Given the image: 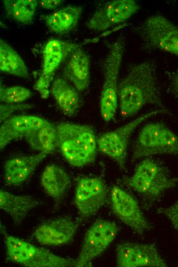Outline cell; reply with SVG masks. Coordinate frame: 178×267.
<instances>
[{
    "instance_id": "4316f807",
    "label": "cell",
    "mask_w": 178,
    "mask_h": 267,
    "mask_svg": "<svg viewBox=\"0 0 178 267\" xmlns=\"http://www.w3.org/2000/svg\"><path fill=\"white\" fill-rule=\"evenodd\" d=\"M33 107V105L30 104H6L2 103L1 105V123L11 117L13 112L27 110Z\"/></svg>"
},
{
    "instance_id": "7c38bea8",
    "label": "cell",
    "mask_w": 178,
    "mask_h": 267,
    "mask_svg": "<svg viewBox=\"0 0 178 267\" xmlns=\"http://www.w3.org/2000/svg\"><path fill=\"white\" fill-rule=\"evenodd\" d=\"M78 46L57 39L50 40L46 44L42 51L41 71L34 85L42 99L49 97L53 77L59 65Z\"/></svg>"
},
{
    "instance_id": "f1b7e54d",
    "label": "cell",
    "mask_w": 178,
    "mask_h": 267,
    "mask_svg": "<svg viewBox=\"0 0 178 267\" xmlns=\"http://www.w3.org/2000/svg\"><path fill=\"white\" fill-rule=\"evenodd\" d=\"M63 2L61 0H41L39 1L40 6L46 9H55Z\"/></svg>"
},
{
    "instance_id": "52a82bcc",
    "label": "cell",
    "mask_w": 178,
    "mask_h": 267,
    "mask_svg": "<svg viewBox=\"0 0 178 267\" xmlns=\"http://www.w3.org/2000/svg\"><path fill=\"white\" fill-rule=\"evenodd\" d=\"M137 32L147 48L178 56V27L165 16H150L138 27Z\"/></svg>"
},
{
    "instance_id": "d6986e66",
    "label": "cell",
    "mask_w": 178,
    "mask_h": 267,
    "mask_svg": "<svg viewBox=\"0 0 178 267\" xmlns=\"http://www.w3.org/2000/svg\"><path fill=\"white\" fill-rule=\"evenodd\" d=\"M41 202L28 195H17L0 190V208L9 215L15 225H20L28 213Z\"/></svg>"
},
{
    "instance_id": "9c48e42d",
    "label": "cell",
    "mask_w": 178,
    "mask_h": 267,
    "mask_svg": "<svg viewBox=\"0 0 178 267\" xmlns=\"http://www.w3.org/2000/svg\"><path fill=\"white\" fill-rule=\"evenodd\" d=\"M119 228L111 221L103 219L96 220L86 231L74 266H91L92 261L102 254L114 241Z\"/></svg>"
},
{
    "instance_id": "2e32d148",
    "label": "cell",
    "mask_w": 178,
    "mask_h": 267,
    "mask_svg": "<svg viewBox=\"0 0 178 267\" xmlns=\"http://www.w3.org/2000/svg\"><path fill=\"white\" fill-rule=\"evenodd\" d=\"M50 123L42 118L33 115H17L9 117L1 124V149L13 141L25 138L33 131Z\"/></svg>"
},
{
    "instance_id": "f546056e",
    "label": "cell",
    "mask_w": 178,
    "mask_h": 267,
    "mask_svg": "<svg viewBox=\"0 0 178 267\" xmlns=\"http://www.w3.org/2000/svg\"><path fill=\"white\" fill-rule=\"evenodd\" d=\"M171 88L172 92L178 98V72L172 77L171 81Z\"/></svg>"
},
{
    "instance_id": "8fae6325",
    "label": "cell",
    "mask_w": 178,
    "mask_h": 267,
    "mask_svg": "<svg viewBox=\"0 0 178 267\" xmlns=\"http://www.w3.org/2000/svg\"><path fill=\"white\" fill-rule=\"evenodd\" d=\"M110 199L114 215L138 235H143L151 228L138 202L129 193L114 185L110 190Z\"/></svg>"
},
{
    "instance_id": "484cf974",
    "label": "cell",
    "mask_w": 178,
    "mask_h": 267,
    "mask_svg": "<svg viewBox=\"0 0 178 267\" xmlns=\"http://www.w3.org/2000/svg\"><path fill=\"white\" fill-rule=\"evenodd\" d=\"M32 95L30 90L20 86L8 87L1 86L0 88V100L3 103H22L31 97Z\"/></svg>"
},
{
    "instance_id": "ac0fdd59",
    "label": "cell",
    "mask_w": 178,
    "mask_h": 267,
    "mask_svg": "<svg viewBox=\"0 0 178 267\" xmlns=\"http://www.w3.org/2000/svg\"><path fill=\"white\" fill-rule=\"evenodd\" d=\"M48 156L39 152L32 156H17L6 161L4 167V178L7 185H18L28 179L38 165Z\"/></svg>"
},
{
    "instance_id": "8992f818",
    "label": "cell",
    "mask_w": 178,
    "mask_h": 267,
    "mask_svg": "<svg viewBox=\"0 0 178 267\" xmlns=\"http://www.w3.org/2000/svg\"><path fill=\"white\" fill-rule=\"evenodd\" d=\"M161 154L178 156V135L163 123H148L138 135L132 157L138 159Z\"/></svg>"
},
{
    "instance_id": "603a6c76",
    "label": "cell",
    "mask_w": 178,
    "mask_h": 267,
    "mask_svg": "<svg viewBox=\"0 0 178 267\" xmlns=\"http://www.w3.org/2000/svg\"><path fill=\"white\" fill-rule=\"evenodd\" d=\"M31 148L48 155L58 149V139L55 124L50 123L29 134L25 138Z\"/></svg>"
},
{
    "instance_id": "277c9868",
    "label": "cell",
    "mask_w": 178,
    "mask_h": 267,
    "mask_svg": "<svg viewBox=\"0 0 178 267\" xmlns=\"http://www.w3.org/2000/svg\"><path fill=\"white\" fill-rule=\"evenodd\" d=\"M7 259L26 267L74 266L75 260L56 255L22 239L7 234L1 226Z\"/></svg>"
},
{
    "instance_id": "e0dca14e",
    "label": "cell",
    "mask_w": 178,
    "mask_h": 267,
    "mask_svg": "<svg viewBox=\"0 0 178 267\" xmlns=\"http://www.w3.org/2000/svg\"><path fill=\"white\" fill-rule=\"evenodd\" d=\"M90 65L89 56L78 46L66 58L62 71L64 78L78 91H83L89 85Z\"/></svg>"
},
{
    "instance_id": "7a4b0ae2",
    "label": "cell",
    "mask_w": 178,
    "mask_h": 267,
    "mask_svg": "<svg viewBox=\"0 0 178 267\" xmlns=\"http://www.w3.org/2000/svg\"><path fill=\"white\" fill-rule=\"evenodd\" d=\"M58 149L71 165L82 167L94 162L98 149L97 138L88 125L69 122L55 124Z\"/></svg>"
},
{
    "instance_id": "3957f363",
    "label": "cell",
    "mask_w": 178,
    "mask_h": 267,
    "mask_svg": "<svg viewBox=\"0 0 178 267\" xmlns=\"http://www.w3.org/2000/svg\"><path fill=\"white\" fill-rule=\"evenodd\" d=\"M177 183L178 178L172 176L162 164L149 158L141 162L134 174L125 179L128 187L150 204L158 201Z\"/></svg>"
},
{
    "instance_id": "4fadbf2b",
    "label": "cell",
    "mask_w": 178,
    "mask_h": 267,
    "mask_svg": "<svg viewBox=\"0 0 178 267\" xmlns=\"http://www.w3.org/2000/svg\"><path fill=\"white\" fill-rule=\"evenodd\" d=\"M139 9V5L134 0L110 1L94 12L86 22V26L94 31H104L125 22Z\"/></svg>"
},
{
    "instance_id": "cb8c5ba5",
    "label": "cell",
    "mask_w": 178,
    "mask_h": 267,
    "mask_svg": "<svg viewBox=\"0 0 178 267\" xmlns=\"http://www.w3.org/2000/svg\"><path fill=\"white\" fill-rule=\"evenodd\" d=\"M0 69L3 72L28 78L29 72L24 61L7 42L0 40Z\"/></svg>"
},
{
    "instance_id": "5bb4252c",
    "label": "cell",
    "mask_w": 178,
    "mask_h": 267,
    "mask_svg": "<svg viewBox=\"0 0 178 267\" xmlns=\"http://www.w3.org/2000/svg\"><path fill=\"white\" fill-rule=\"evenodd\" d=\"M119 267H165V261L156 245L151 243L124 242L116 249Z\"/></svg>"
},
{
    "instance_id": "30bf717a",
    "label": "cell",
    "mask_w": 178,
    "mask_h": 267,
    "mask_svg": "<svg viewBox=\"0 0 178 267\" xmlns=\"http://www.w3.org/2000/svg\"><path fill=\"white\" fill-rule=\"evenodd\" d=\"M108 196L104 180L97 177L80 178L75 188L74 204L81 220L96 215L106 203Z\"/></svg>"
},
{
    "instance_id": "9a60e30c",
    "label": "cell",
    "mask_w": 178,
    "mask_h": 267,
    "mask_svg": "<svg viewBox=\"0 0 178 267\" xmlns=\"http://www.w3.org/2000/svg\"><path fill=\"white\" fill-rule=\"evenodd\" d=\"M79 224V221L69 216L50 219L36 227L33 236L42 245L59 246L65 244L73 240Z\"/></svg>"
},
{
    "instance_id": "44dd1931",
    "label": "cell",
    "mask_w": 178,
    "mask_h": 267,
    "mask_svg": "<svg viewBox=\"0 0 178 267\" xmlns=\"http://www.w3.org/2000/svg\"><path fill=\"white\" fill-rule=\"evenodd\" d=\"M40 183L46 193L58 202L68 191L71 181L62 168L56 164H51L47 165L42 173Z\"/></svg>"
},
{
    "instance_id": "5b68a950",
    "label": "cell",
    "mask_w": 178,
    "mask_h": 267,
    "mask_svg": "<svg viewBox=\"0 0 178 267\" xmlns=\"http://www.w3.org/2000/svg\"><path fill=\"white\" fill-rule=\"evenodd\" d=\"M125 42L120 36L110 43L104 60L103 84L100 100V109L105 121L113 120L118 106V77L122 64Z\"/></svg>"
},
{
    "instance_id": "ffe728a7",
    "label": "cell",
    "mask_w": 178,
    "mask_h": 267,
    "mask_svg": "<svg viewBox=\"0 0 178 267\" xmlns=\"http://www.w3.org/2000/svg\"><path fill=\"white\" fill-rule=\"evenodd\" d=\"M79 91L64 78L54 79L50 88L58 106L66 116L72 117L79 109L80 103Z\"/></svg>"
},
{
    "instance_id": "ba28073f",
    "label": "cell",
    "mask_w": 178,
    "mask_h": 267,
    "mask_svg": "<svg viewBox=\"0 0 178 267\" xmlns=\"http://www.w3.org/2000/svg\"><path fill=\"white\" fill-rule=\"evenodd\" d=\"M164 112V109L149 111L115 130L101 135L97 138L98 148L124 169L127 146L132 133L145 120Z\"/></svg>"
},
{
    "instance_id": "d4e9b609",
    "label": "cell",
    "mask_w": 178,
    "mask_h": 267,
    "mask_svg": "<svg viewBox=\"0 0 178 267\" xmlns=\"http://www.w3.org/2000/svg\"><path fill=\"white\" fill-rule=\"evenodd\" d=\"M7 15L13 20L28 24L33 21L38 2L35 0H4Z\"/></svg>"
},
{
    "instance_id": "83f0119b",
    "label": "cell",
    "mask_w": 178,
    "mask_h": 267,
    "mask_svg": "<svg viewBox=\"0 0 178 267\" xmlns=\"http://www.w3.org/2000/svg\"><path fill=\"white\" fill-rule=\"evenodd\" d=\"M158 213L166 217L174 228L178 231V198L170 205L160 208Z\"/></svg>"
},
{
    "instance_id": "6da1fadb",
    "label": "cell",
    "mask_w": 178,
    "mask_h": 267,
    "mask_svg": "<svg viewBox=\"0 0 178 267\" xmlns=\"http://www.w3.org/2000/svg\"><path fill=\"white\" fill-rule=\"evenodd\" d=\"M118 99L120 113L123 118L135 115L149 105L164 109L152 61H144L129 67L119 82Z\"/></svg>"
},
{
    "instance_id": "7402d4cb",
    "label": "cell",
    "mask_w": 178,
    "mask_h": 267,
    "mask_svg": "<svg viewBox=\"0 0 178 267\" xmlns=\"http://www.w3.org/2000/svg\"><path fill=\"white\" fill-rule=\"evenodd\" d=\"M82 12L83 8L81 6H66L44 16L43 19L52 32L63 34L75 28Z\"/></svg>"
}]
</instances>
